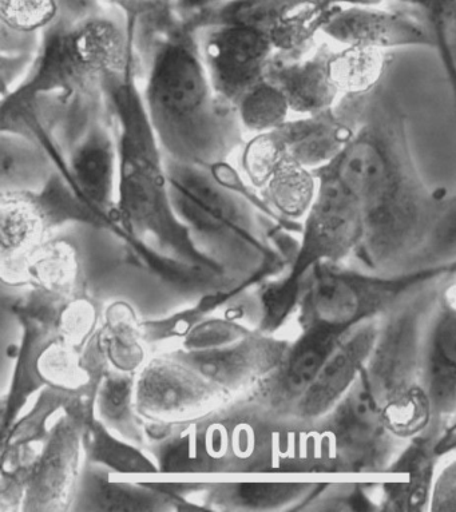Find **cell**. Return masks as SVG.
Returning a JSON list of instances; mask_svg holds the SVG:
<instances>
[{
  "label": "cell",
  "instance_id": "obj_1",
  "mask_svg": "<svg viewBox=\"0 0 456 512\" xmlns=\"http://www.w3.org/2000/svg\"><path fill=\"white\" fill-rule=\"evenodd\" d=\"M336 110L354 127L340 156L325 166L358 198L364 236L355 259L366 271H408L448 196L432 189L415 164L407 117L387 75L363 95H346ZM316 172V170H315Z\"/></svg>",
  "mask_w": 456,
  "mask_h": 512
},
{
  "label": "cell",
  "instance_id": "obj_2",
  "mask_svg": "<svg viewBox=\"0 0 456 512\" xmlns=\"http://www.w3.org/2000/svg\"><path fill=\"white\" fill-rule=\"evenodd\" d=\"M146 111L166 160L212 170L245 144L235 107L218 97L202 62L197 31L174 7L156 6L133 23Z\"/></svg>",
  "mask_w": 456,
  "mask_h": 512
},
{
  "label": "cell",
  "instance_id": "obj_3",
  "mask_svg": "<svg viewBox=\"0 0 456 512\" xmlns=\"http://www.w3.org/2000/svg\"><path fill=\"white\" fill-rule=\"evenodd\" d=\"M137 75L134 61L125 73L109 75L102 82L117 137L116 206L111 217L133 237L156 242L166 252L197 263L202 256L174 212L166 156Z\"/></svg>",
  "mask_w": 456,
  "mask_h": 512
},
{
  "label": "cell",
  "instance_id": "obj_4",
  "mask_svg": "<svg viewBox=\"0 0 456 512\" xmlns=\"http://www.w3.org/2000/svg\"><path fill=\"white\" fill-rule=\"evenodd\" d=\"M134 61L132 26L114 7L77 23L58 18L43 31L25 81L7 102L18 106L41 95L69 101L102 94L103 79L125 73Z\"/></svg>",
  "mask_w": 456,
  "mask_h": 512
},
{
  "label": "cell",
  "instance_id": "obj_5",
  "mask_svg": "<svg viewBox=\"0 0 456 512\" xmlns=\"http://www.w3.org/2000/svg\"><path fill=\"white\" fill-rule=\"evenodd\" d=\"M442 279L408 293L380 317L378 339L363 371L388 427L406 440L435 427L424 380V335Z\"/></svg>",
  "mask_w": 456,
  "mask_h": 512
},
{
  "label": "cell",
  "instance_id": "obj_6",
  "mask_svg": "<svg viewBox=\"0 0 456 512\" xmlns=\"http://www.w3.org/2000/svg\"><path fill=\"white\" fill-rule=\"evenodd\" d=\"M319 190L301 222V237L291 271L277 287L299 303L301 283L320 264L344 265L355 259L364 236L362 206L354 193L328 170H316Z\"/></svg>",
  "mask_w": 456,
  "mask_h": 512
},
{
  "label": "cell",
  "instance_id": "obj_7",
  "mask_svg": "<svg viewBox=\"0 0 456 512\" xmlns=\"http://www.w3.org/2000/svg\"><path fill=\"white\" fill-rule=\"evenodd\" d=\"M315 426L333 474H387L411 442L388 427L363 373L346 398Z\"/></svg>",
  "mask_w": 456,
  "mask_h": 512
},
{
  "label": "cell",
  "instance_id": "obj_8",
  "mask_svg": "<svg viewBox=\"0 0 456 512\" xmlns=\"http://www.w3.org/2000/svg\"><path fill=\"white\" fill-rule=\"evenodd\" d=\"M231 396L173 353L149 359L136 375V407L145 426H193L225 406Z\"/></svg>",
  "mask_w": 456,
  "mask_h": 512
},
{
  "label": "cell",
  "instance_id": "obj_9",
  "mask_svg": "<svg viewBox=\"0 0 456 512\" xmlns=\"http://www.w3.org/2000/svg\"><path fill=\"white\" fill-rule=\"evenodd\" d=\"M105 99L90 103L71 115L75 140L71 141L65 180L93 212L113 216L117 192V137L113 119L103 117ZM109 110V109H107Z\"/></svg>",
  "mask_w": 456,
  "mask_h": 512
},
{
  "label": "cell",
  "instance_id": "obj_10",
  "mask_svg": "<svg viewBox=\"0 0 456 512\" xmlns=\"http://www.w3.org/2000/svg\"><path fill=\"white\" fill-rule=\"evenodd\" d=\"M196 31L214 90L236 109L243 95L265 79L276 54L271 41L261 31L244 26H206Z\"/></svg>",
  "mask_w": 456,
  "mask_h": 512
},
{
  "label": "cell",
  "instance_id": "obj_11",
  "mask_svg": "<svg viewBox=\"0 0 456 512\" xmlns=\"http://www.w3.org/2000/svg\"><path fill=\"white\" fill-rule=\"evenodd\" d=\"M83 447L77 420L63 418L55 424L41 454L25 472L23 510L63 511L74 504L82 476Z\"/></svg>",
  "mask_w": 456,
  "mask_h": 512
},
{
  "label": "cell",
  "instance_id": "obj_12",
  "mask_svg": "<svg viewBox=\"0 0 456 512\" xmlns=\"http://www.w3.org/2000/svg\"><path fill=\"white\" fill-rule=\"evenodd\" d=\"M414 7H335L323 35L340 46L390 51L403 47H435V34L426 14Z\"/></svg>",
  "mask_w": 456,
  "mask_h": 512
},
{
  "label": "cell",
  "instance_id": "obj_13",
  "mask_svg": "<svg viewBox=\"0 0 456 512\" xmlns=\"http://www.w3.org/2000/svg\"><path fill=\"white\" fill-rule=\"evenodd\" d=\"M291 341L268 333L252 332L231 344L197 351L173 352L174 356L200 372L225 394L253 391L281 363Z\"/></svg>",
  "mask_w": 456,
  "mask_h": 512
},
{
  "label": "cell",
  "instance_id": "obj_14",
  "mask_svg": "<svg viewBox=\"0 0 456 512\" xmlns=\"http://www.w3.org/2000/svg\"><path fill=\"white\" fill-rule=\"evenodd\" d=\"M378 333L379 319H375L341 336L308 391L297 403L288 424L315 426L346 398L366 368Z\"/></svg>",
  "mask_w": 456,
  "mask_h": 512
},
{
  "label": "cell",
  "instance_id": "obj_15",
  "mask_svg": "<svg viewBox=\"0 0 456 512\" xmlns=\"http://www.w3.org/2000/svg\"><path fill=\"white\" fill-rule=\"evenodd\" d=\"M343 335L321 327L301 328L299 337L291 341L279 367L255 391L257 402L267 418L277 426L289 423L297 403Z\"/></svg>",
  "mask_w": 456,
  "mask_h": 512
},
{
  "label": "cell",
  "instance_id": "obj_16",
  "mask_svg": "<svg viewBox=\"0 0 456 512\" xmlns=\"http://www.w3.org/2000/svg\"><path fill=\"white\" fill-rule=\"evenodd\" d=\"M424 380L435 427L456 414V273L439 281L424 335Z\"/></svg>",
  "mask_w": 456,
  "mask_h": 512
},
{
  "label": "cell",
  "instance_id": "obj_17",
  "mask_svg": "<svg viewBox=\"0 0 456 512\" xmlns=\"http://www.w3.org/2000/svg\"><path fill=\"white\" fill-rule=\"evenodd\" d=\"M440 428L432 427L416 436L392 464L387 474H400L406 478L403 482H384L366 491L372 506L382 511H428L432 480L439 462L434 447Z\"/></svg>",
  "mask_w": 456,
  "mask_h": 512
},
{
  "label": "cell",
  "instance_id": "obj_18",
  "mask_svg": "<svg viewBox=\"0 0 456 512\" xmlns=\"http://www.w3.org/2000/svg\"><path fill=\"white\" fill-rule=\"evenodd\" d=\"M332 49L320 43L304 57L289 59L275 54L265 78L275 83L296 115L333 109L340 94L329 73Z\"/></svg>",
  "mask_w": 456,
  "mask_h": 512
},
{
  "label": "cell",
  "instance_id": "obj_19",
  "mask_svg": "<svg viewBox=\"0 0 456 512\" xmlns=\"http://www.w3.org/2000/svg\"><path fill=\"white\" fill-rule=\"evenodd\" d=\"M276 132L288 158L305 168L319 170L340 156L354 136V127L333 107L289 118Z\"/></svg>",
  "mask_w": 456,
  "mask_h": 512
},
{
  "label": "cell",
  "instance_id": "obj_20",
  "mask_svg": "<svg viewBox=\"0 0 456 512\" xmlns=\"http://www.w3.org/2000/svg\"><path fill=\"white\" fill-rule=\"evenodd\" d=\"M98 420L118 438L140 446L146 435L136 407V375L107 369L97 388Z\"/></svg>",
  "mask_w": 456,
  "mask_h": 512
},
{
  "label": "cell",
  "instance_id": "obj_21",
  "mask_svg": "<svg viewBox=\"0 0 456 512\" xmlns=\"http://www.w3.org/2000/svg\"><path fill=\"white\" fill-rule=\"evenodd\" d=\"M319 190L315 170L285 158L260 190L265 204L284 221L303 222Z\"/></svg>",
  "mask_w": 456,
  "mask_h": 512
},
{
  "label": "cell",
  "instance_id": "obj_22",
  "mask_svg": "<svg viewBox=\"0 0 456 512\" xmlns=\"http://www.w3.org/2000/svg\"><path fill=\"white\" fill-rule=\"evenodd\" d=\"M300 2L301 0H224L182 18L194 30L206 26L236 25L251 27L268 37Z\"/></svg>",
  "mask_w": 456,
  "mask_h": 512
},
{
  "label": "cell",
  "instance_id": "obj_23",
  "mask_svg": "<svg viewBox=\"0 0 456 512\" xmlns=\"http://www.w3.org/2000/svg\"><path fill=\"white\" fill-rule=\"evenodd\" d=\"M45 149L15 130L2 133V192L41 190L54 176Z\"/></svg>",
  "mask_w": 456,
  "mask_h": 512
},
{
  "label": "cell",
  "instance_id": "obj_24",
  "mask_svg": "<svg viewBox=\"0 0 456 512\" xmlns=\"http://www.w3.org/2000/svg\"><path fill=\"white\" fill-rule=\"evenodd\" d=\"M97 347L111 371L137 375L149 361L140 329L124 304L110 309L105 327L97 337Z\"/></svg>",
  "mask_w": 456,
  "mask_h": 512
},
{
  "label": "cell",
  "instance_id": "obj_25",
  "mask_svg": "<svg viewBox=\"0 0 456 512\" xmlns=\"http://www.w3.org/2000/svg\"><path fill=\"white\" fill-rule=\"evenodd\" d=\"M15 265L39 288L58 295L73 291L79 276L77 249L65 240L49 238Z\"/></svg>",
  "mask_w": 456,
  "mask_h": 512
},
{
  "label": "cell",
  "instance_id": "obj_26",
  "mask_svg": "<svg viewBox=\"0 0 456 512\" xmlns=\"http://www.w3.org/2000/svg\"><path fill=\"white\" fill-rule=\"evenodd\" d=\"M388 53L370 47L341 46L329 59V73L340 98L374 90L387 75Z\"/></svg>",
  "mask_w": 456,
  "mask_h": 512
},
{
  "label": "cell",
  "instance_id": "obj_27",
  "mask_svg": "<svg viewBox=\"0 0 456 512\" xmlns=\"http://www.w3.org/2000/svg\"><path fill=\"white\" fill-rule=\"evenodd\" d=\"M157 494L158 492L145 488L109 482L105 475L85 471L81 476L74 504H79L83 510H162L168 500Z\"/></svg>",
  "mask_w": 456,
  "mask_h": 512
},
{
  "label": "cell",
  "instance_id": "obj_28",
  "mask_svg": "<svg viewBox=\"0 0 456 512\" xmlns=\"http://www.w3.org/2000/svg\"><path fill=\"white\" fill-rule=\"evenodd\" d=\"M324 483L277 482L241 483L225 490L226 503L252 510H280L307 504Z\"/></svg>",
  "mask_w": 456,
  "mask_h": 512
},
{
  "label": "cell",
  "instance_id": "obj_29",
  "mask_svg": "<svg viewBox=\"0 0 456 512\" xmlns=\"http://www.w3.org/2000/svg\"><path fill=\"white\" fill-rule=\"evenodd\" d=\"M35 371L55 390L78 392L89 384L90 368L81 349L55 337L39 352Z\"/></svg>",
  "mask_w": 456,
  "mask_h": 512
},
{
  "label": "cell",
  "instance_id": "obj_30",
  "mask_svg": "<svg viewBox=\"0 0 456 512\" xmlns=\"http://www.w3.org/2000/svg\"><path fill=\"white\" fill-rule=\"evenodd\" d=\"M245 133L272 132L291 118V107L283 91L267 78L247 91L236 105Z\"/></svg>",
  "mask_w": 456,
  "mask_h": 512
},
{
  "label": "cell",
  "instance_id": "obj_31",
  "mask_svg": "<svg viewBox=\"0 0 456 512\" xmlns=\"http://www.w3.org/2000/svg\"><path fill=\"white\" fill-rule=\"evenodd\" d=\"M456 261V192L448 193L411 268H444Z\"/></svg>",
  "mask_w": 456,
  "mask_h": 512
},
{
  "label": "cell",
  "instance_id": "obj_32",
  "mask_svg": "<svg viewBox=\"0 0 456 512\" xmlns=\"http://www.w3.org/2000/svg\"><path fill=\"white\" fill-rule=\"evenodd\" d=\"M91 438L89 440V452L94 462L105 464L121 472H154L152 460L146 458L140 450H137L136 444L126 442L118 438L113 432L107 430L101 422L94 424L91 428Z\"/></svg>",
  "mask_w": 456,
  "mask_h": 512
},
{
  "label": "cell",
  "instance_id": "obj_33",
  "mask_svg": "<svg viewBox=\"0 0 456 512\" xmlns=\"http://www.w3.org/2000/svg\"><path fill=\"white\" fill-rule=\"evenodd\" d=\"M287 157L283 142L276 130L255 134L243 145L241 173L252 188L260 190Z\"/></svg>",
  "mask_w": 456,
  "mask_h": 512
},
{
  "label": "cell",
  "instance_id": "obj_34",
  "mask_svg": "<svg viewBox=\"0 0 456 512\" xmlns=\"http://www.w3.org/2000/svg\"><path fill=\"white\" fill-rule=\"evenodd\" d=\"M58 18L57 0H0V22L21 33L42 35Z\"/></svg>",
  "mask_w": 456,
  "mask_h": 512
},
{
  "label": "cell",
  "instance_id": "obj_35",
  "mask_svg": "<svg viewBox=\"0 0 456 512\" xmlns=\"http://www.w3.org/2000/svg\"><path fill=\"white\" fill-rule=\"evenodd\" d=\"M97 323V309L90 300H71L58 317L57 337L82 351L94 335Z\"/></svg>",
  "mask_w": 456,
  "mask_h": 512
},
{
  "label": "cell",
  "instance_id": "obj_36",
  "mask_svg": "<svg viewBox=\"0 0 456 512\" xmlns=\"http://www.w3.org/2000/svg\"><path fill=\"white\" fill-rule=\"evenodd\" d=\"M428 512H456V452L439 459Z\"/></svg>",
  "mask_w": 456,
  "mask_h": 512
},
{
  "label": "cell",
  "instance_id": "obj_37",
  "mask_svg": "<svg viewBox=\"0 0 456 512\" xmlns=\"http://www.w3.org/2000/svg\"><path fill=\"white\" fill-rule=\"evenodd\" d=\"M59 18L77 23L111 9L109 0H57Z\"/></svg>",
  "mask_w": 456,
  "mask_h": 512
},
{
  "label": "cell",
  "instance_id": "obj_38",
  "mask_svg": "<svg viewBox=\"0 0 456 512\" xmlns=\"http://www.w3.org/2000/svg\"><path fill=\"white\" fill-rule=\"evenodd\" d=\"M456 99V5L448 18L442 45L438 49Z\"/></svg>",
  "mask_w": 456,
  "mask_h": 512
},
{
  "label": "cell",
  "instance_id": "obj_39",
  "mask_svg": "<svg viewBox=\"0 0 456 512\" xmlns=\"http://www.w3.org/2000/svg\"><path fill=\"white\" fill-rule=\"evenodd\" d=\"M456 0H424L423 14H426L435 34V49L442 45L448 18L454 10Z\"/></svg>",
  "mask_w": 456,
  "mask_h": 512
},
{
  "label": "cell",
  "instance_id": "obj_40",
  "mask_svg": "<svg viewBox=\"0 0 456 512\" xmlns=\"http://www.w3.org/2000/svg\"><path fill=\"white\" fill-rule=\"evenodd\" d=\"M329 6L336 7H383L407 6L424 10V0H325Z\"/></svg>",
  "mask_w": 456,
  "mask_h": 512
},
{
  "label": "cell",
  "instance_id": "obj_41",
  "mask_svg": "<svg viewBox=\"0 0 456 512\" xmlns=\"http://www.w3.org/2000/svg\"><path fill=\"white\" fill-rule=\"evenodd\" d=\"M109 3L128 18L130 25L157 6L156 0H109Z\"/></svg>",
  "mask_w": 456,
  "mask_h": 512
},
{
  "label": "cell",
  "instance_id": "obj_42",
  "mask_svg": "<svg viewBox=\"0 0 456 512\" xmlns=\"http://www.w3.org/2000/svg\"><path fill=\"white\" fill-rule=\"evenodd\" d=\"M434 451L439 459L456 452V414L440 428Z\"/></svg>",
  "mask_w": 456,
  "mask_h": 512
},
{
  "label": "cell",
  "instance_id": "obj_43",
  "mask_svg": "<svg viewBox=\"0 0 456 512\" xmlns=\"http://www.w3.org/2000/svg\"><path fill=\"white\" fill-rule=\"evenodd\" d=\"M224 2V0H177L176 9L181 17H188L190 14L197 13V11L204 10L206 7L217 5V3Z\"/></svg>",
  "mask_w": 456,
  "mask_h": 512
},
{
  "label": "cell",
  "instance_id": "obj_44",
  "mask_svg": "<svg viewBox=\"0 0 456 512\" xmlns=\"http://www.w3.org/2000/svg\"><path fill=\"white\" fill-rule=\"evenodd\" d=\"M158 6L162 7H174L176 6L177 0H156Z\"/></svg>",
  "mask_w": 456,
  "mask_h": 512
}]
</instances>
